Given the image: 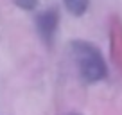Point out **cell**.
Listing matches in <instances>:
<instances>
[{
  "label": "cell",
  "mask_w": 122,
  "mask_h": 115,
  "mask_svg": "<svg viewBox=\"0 0 122 115\" xmlns=\"http://www.w3.org/2000/svg\"><path fill=\"white\" fill-rule=\"evenodd\" d=\"M70 56H72L77 74L84 83L95 84L99 81L106 79L108 65L101 50L93 43L84 42V40H74L70 43Z\"/></svg>",
  "instance_id": "1"
},
{
  "label": "cell",
  "mask_w": 122,
  "mask_h": 115,
  "mask_svg": "<svg viewBox=\"0 0 122 115\" xmlns=\"http://www.w3.org/2000/svg\"><path fill=\"white\" fill-rule=\"evenodd\" d=\"M57 23H59V11L56 7L43 9L36 15V31L45 43H50L54 40L57 32Z\"/></svg>",
  "instance_id": "2"
},
{
  "label": "cell",
  "mask_w": 122,
  "mask_h": 115,
  "mask_svg": "<svg viewBox=\"0 0 122 115\" xmlns=\"http://www.w3.org/2000/svg\"><path fill=\"white\" fill-rule=\"evenodd\" d=\"M66 11L74 16H83L90 7V0H63Z\"/></svg>",
  "instance_id": "3"
},
{
  "label": "cell",
  "mask_w": 122,
  "mask_h": 115,
  "mask_svg": "<svg viewBox=\"0 0 122 115\" xmlns=\"http://www.w3.org/2000/svg\"><path fill=\"white\" fill-rule=\"evenodd\" d=\"M20 9H25V11H30L38 5V0H13Z\"/></svg>",
  "instance_id": "4"
},
{
  "label": "cell",
  "mask_w": 122,
  "mask_h": 115,
  "mask_svg": "<svg viewBox=\"0 0 122 115\" xmlns=\"http://www.w3.org/2000/svg\"><path fill=\"white\" fill-rule=\"evenodd\" d=\"M66 115H81V113H66Z\"/></svg>",
  "instance_id": "5"
}]
</instances>
